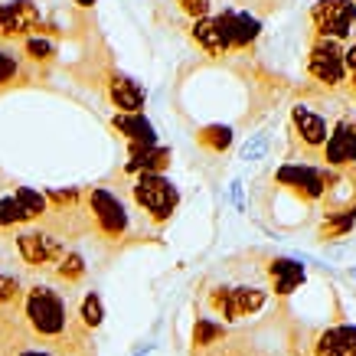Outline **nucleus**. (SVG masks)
<instances>
[{
  "instance_id": "1",
  "label": "nucleus",
  "mask_w": 356,
  "mask_h": 356,
  "mask_svg": "<svg viewBox=\"0 0 356 356\" xmlns=\"http://www.w3.org/2000/svg\"><path fill=\"white\" fill-rule=\"evenodd\" d=\"M26 340L59 356H95V337L79 324L76 298L46 278H23Z\"/></svg>"
},
{
  "instance_id": "2",
  "label": "nucleus",
  "mask_w": 356,
  "mask_h": 356,
  "mask_svg": "<svg viewBox=\"0 0 356 356\" xmlns=\"http://www.w3.org/2000/svg\"><path fill=\"white\" fill-rule=\"evenodd\" d=\"M248 265L229 259L200 288V304L216 324H242L265 311L271 291L265 284V252H248Z\"/></svg>"
},
{
  "instance_id": "3",
  "label": "nucleus",
  "mask_w": 356,
  "mask_h": 356,
  "mask_svg": "<svg viewBox=\"0 0 356 356\" xmlns=\"http://www.w3.org/2000/svg\"><path fill=\"white\" fill-rule=\"evenodd\" d=\"M82 206H86L88 238L95 242L105 255H121L124 248L147 242V222L131 209V203L111 186L98 184L82 190Z\"/></svg>"
},
{
  "instance_id": "4",
  "label": "nucleus",
  "mask_w": 356,
  "mask_h": 356,
  "mask_svg": "<svg viewBox=\"0 0 356 356\" xmlns=\"http://www.w3.org/2000/svg\"><path fill=\"white\" fill-rule=\"evenodd\" d=\"M124 200H128L131 209L151 229H163L177 216L180 190H177L163 173H138V177H131L128 186H124Z\"/></svg>"
},
{
  "instance_id": "5",
  "label": "nucleus",
  "mask_w": 356,
  "mask_h": 356,
  "mask_svg": "<svg viewBox=\"0 0 356 356\" xmlns=\"http://www.w3.org/2000/svg\"><path fill=\"white\" fill-rule=\"evenodd\" d=\"M10 242V252L17 265H20V278H49V271L56 268V261L65 255V242L46 232L43 226H26V229H17L10 236H3Z\"/></svg>"
},
{
  "instance_id": "6",
  "label": "nucleus",
  "mask_w": 356,
  "mask_h": 356,
  "mask_svg": "<svg viewBox=\"0 0 356 356\" xmlns=\"http://www.w3.org/2000/svg\"><path fill=\"white\" fill-rule=\"evenodd\" d=\"M23 340V278L17 271L0 268V353L20 346Z\"/></svg>"
},
{
  "instance_id": "7",
  "label": "nucleus",
  "mask_w": 356,
  "mask_h": 356,
  "mask_svg": "<svg viewBox=\"0 0 356 356\" xmlns=\"http://www.w3.org/2000/svg\"><path fill=\"white\" fill-rule=\"evenodd\" d=\"M46 33L43 10L33 0H0V43H23Z\"/></svg>"
},
{
  "instance_id": "8",
  "label": "nucleus",
  "mask_w": 356,
  "mask_h": 356,
  "mask_svg": "<svg viewBox=\"0 0 356 356\" xmlns=\"http://www.w3.org/2000/svg\"><path fill=\"white\" fill-rule=\"evenodd\" d=\"M311 23L321 40L343 43L356 26V3L353 0H317L311 7Z\"/></svg>"
},
{
  "instance_id": "9",
  "label": "nucleus",
  "mask_w": 356,
  "mask_h": 356,
  "mask_svg": "<svg viewBox=\"0 0 356 356\" xmlns=\"http://www.w3.org/2000/svg\"><path fill=\"white\" fill-rule=\"evenodd\" d=\"M275 180H278L281 186L294 190V196H301L304 203H317V200H324L327 190L334 186L337 170H327V167H304V163H284V167L275 173Z\"/></svg>"
},
{
  "instance_id": "10",
  "label": "nucleus",
  "mask_w": 356,
  "mask_h": 356,
  "mask_svg": "<svg viewBox=\"0 0 356 356\" xmlns=\"http://www.w3.org/2000/svg\"><path fill=\"white\" fill-rule=\"evenodd\" d=\"M307 72H311V79H317L327 88L346 86L350 72H346V63H343V46L334 43V40L314 36L311 49H307Z\"/></svg>"
},
{
  "instance_id": "11",
  "label": "nucleus",
  "mask_w": 356,
  "mask_h": 356,
  "mask_svg": "<svg viewBox=\"0 0 356 356\" xmlns=\"http://www.w3.org/2000/svg\"><path fill=\"white\" fill-rule=\"evenodd\" d=\"M327 170H353L356 167V118L340 115L337 124L327 131V140L321 147Z\"/></svg>"
},
{
  "instance_id": "12",
  "label": "nucleus",
  "mask_w": 356,
  "mask_h": 356,
  "mask_svg": "<svg viewBox=\"0 0 356 356\" xmlns=\"http://www.w3.org/2000/svg\"><path fill=\"white\" fill-rule=\"evenodd\" d=\"M307 271L298 259H288V255H268L265 252V284L275 298H291L298 288L304 284Z\"/></svg>"
},
{
  "instance_id": "13",
  "label": "nucleus",
  "mask_w": 356,
  "mask_h": 356,
  "mask_svg": "<svg viewBox=\"0 0 356 356\" xmlns=\"http://www.w3.org/2000/svg\"><path fill=\"white\" fill-rule=\"evenodd\" d=\"M102 92H105V98L118 108V115H144V102H147L144 88L131 76L118 72V69H108V72H105Z\"/></svg>"
},
{
  "instance_id": "14",
  "label": "nucleus",
  "mask_w": 356,
  "mask_h": 356,
  "mask_svg": "<svg viewBox=\"0 0 356 356\" xmlns=\"http://www.w3.org/2000/svg\"><path fill=\"white\" fill-rule=\"evenodd\" d=\"M36 79H43V72L26 63L20 46L0 43V95L20 86H36Z\"/></svg>"
},
{
  "instance_id": "15",
  "label": "nucleus",
  "mask_w": 356,
  "mask_h": 356,
  "mask_svg": "<svg viewBox=\"0 0 356 356\" xmlns=\"http://www.w3.org/2000/svg\"><path fill=\"white\" fill-rule=\"evenodd\" d=\"M327 121L311 108V105H294L291 108V134L301 140L304 151H321L327 140Z\"/></svg>"
},
{
  "instance_id": "16",
  "label": "nucleus",
  "mask_w": 356,
  "mask_h": 356,
  "mask_svg": "<svg viewBox=\"0 0 356 356\" xmlns=\"http://www.w3.org/2000/svg\"><path fill=\"white\" fill-rule=\"evenodd\" d=\"M216 17H219V23H222V30H226L229 49H248V46L259 40L261 23L248 10H232V7H226V10L216 13Z\"/></svg>"
},
{
  "instance_id": "17",
  "label": "nucleus",
  "mask_w": 356,
  "mask_h": 356,
  "mask_svg": "<svg viewBox=\"0 0 356 356\" xmlns=\"http://www.w3.org/2000/svg\"><path fill=\"white\" fill-rule=\"evenodd\" d=\"M311 356H356V327L334 324L314 337Z\"/></svg>"
},
{
  "instance_id": "18",
  "label": "nucleus",
  "mask_w": 356,
  "mask_h": 356,
  "mask_svg": "<svg viewBox=\"0 0 356 356\" xmlns=\"http://www.w3.org/2000/svg\"><path fill=\"white\" fill-rule=\"evenodd\" d=\"M86 275H88V265H86V255L79 252L76 245L72 248H65V255L59 261H56V268L49 271V284H56V288H63V291H76L79 284L86 281Z\"/></svg>"
},
{
  "instance_id": "19",
  "label": "nucleus",
  "mask_w": 356,
  "mask_h": 356,
  "mask_svg": "<svg viewBox=\"0 0 356 356\" xmlns=\"http://www.w3.org/2000/svg\"><path fill=\"white\" fill-rule=\"evenodd\" d=\"M111 131H118L131 147H154L157 144L154 124L144 115H115L111 118Z\"/></svg>"
},
{
  "instance_id": "20",
  "label": "nucleus",
  "mask_w": 356,
  "mask_h": 356,
  "mask_svg": "<svg viewBox=\"0 0 356 356\" xmlns=\"http://www.w3.org/2000/svg\"><path fill=\"white\" fill-rule=\"evenodd\" d=\"M193 40L206 56H226L229 53L226 30H222V23H219L216 13H209L203 20H193Z\"/></svg>"
},
{
  "instance_id": "21",
  "label": "nucleus",
  "mask_w": 356,
  "mask_h": 356,
  "mask_svg": "<svg viewBox=\"0 0 356 356\" xmlns=\"http://www.w3.org/2000/svg\"><path fill=\"white\" fill-rule=\"evenodd\" d=\"M170 167V151L167 147H131V161L124 163V177H138V173H163Z\"/></svg>"
},
{
  "instance_id": "22",
  "label": "nucleus",
  "mask_w": 356,
  "mask_h": 356,
  "mask_svg": "<svg viewBox=\"0 0 356 356\" xmlns=\"http://www.w3.org/2000/svg\"><path fill=\"white\" fill-rule=\"evenodd\" d=\"M353 226H356V203H346L343 209H330V213H327V219L321 222V229H317V238H321V242H330V238L346 236Z\"/></svg>"
},
{
  "instance_id": "23",
  "label": "nucleus",
  "mask_w": 356,
  "mask_h": 356,
  "mask_svg": "<svg viewBox=\"0 0 356 356\" xmlns=\"http://www.w3.org/2000/svg\"><path fill=\"white\" fill-rule=\"evenodd\" d=\"M76 317H79V324L95 337V330H102V324H105V304H102V294L86 291L82 298H76Z\"/></svg>"
},
{
  "instance_id": "24",
  "label": "nucleus",
  "mask_w": 356,
  "mask_h": 356,
  "mask_svg": "<svg viewBox=\"0 0 356 356\" xmlns=\"http://www.w3.org/2000/svg\"><path fill=\"white\" fill-rule=\"evenodd\" d=\"M26 226H33V222H30V216L23 213L20 200L13 196V190L10 193H3L0 196V236H10V232L26 229Z\"/></svg>"
},
{
  "instance_id": "25",
  "label": "nucleus",
  "mask_w": 356,
  "mask_h": 356,
  "mask_svg": "<svg viewBox=\"0 0 356 356\" xmlns=\"http://www.w3.org/2000/svg\"><path fill=\"white\" fill-rule=\"evenodd\" d=\"M196 144L213 154H222L232 147V128H226V124H209V128H203L196 134Z\"/></svg>"
},
{
  "instance_id": "26",
  "label": "nucleus",
  "mask_w": 356,
  "mask_h": 356,
  "mask_svg": "<svg viewBox=\"0 0 356 356\" xmlns=\"http://www.w3.org/2000/svg\"><path fill=\"white\" fill-rule=\"evenodd\" d=\"M177 3H180V10H184L190 20H203V17L213 13V3H209V0H177Z\"/></svg>"
},
{
  "instance_id": "27",
  "label": "nucleus",
  "mask_w": 356,
  "mask_h": 356,
  "mask_svg": "<svg viewBox=\"0 0 356 356\" xmlns=\"http://www.w3.org/2000/svg\"><path fill=\"white\" fill-rule=\"evenodd\" d=\"M265 151H268V138H265V134H255V138L242 147V161H261Z\"/></svg>"
},
{
  "instance_id": "28",
  "label": "nucleus",
  "mask_w": 356,
  "mask_h": 356,
  "mask_svg": "<svg viewBox=\"0 0 356 356\" xmlns=\"http://www.w3.org/2000/svg\"><path fill=\"white\" fill-rule=\"evenodd\" d=\"M0 356H59V353H53V350H46V346L30 343V340H23L20 346H10V350H3Z\"/></svg>"
},
{
  "instance_id": "29",
  "label": "nucleus",
  "mask_w": 356,
  "mask_h": 356,
  "mask_svg": "<svg viewBox=\"0 0 356 356\" xmlns=\"http://www.w3.org/2000/svg\"><path fill=\"white\" fill-rule=\"evenodd\" d=\"M343 63H346V72H350V76H356V43H350L343 49Z\"/></svg>"
},
{
  "instance_id": "30",
  "label": "nucleus",
  "mask_w": 356,
  "mask_h": 356,
  "mask_svg": "<svg viewBox=\"0 0 356 356\" xmlns=\"http://www.w3.org/2000/svg\"><path fill=\"white\" fill-rule=\"evenodd\" d=\"M232 200H236V206L242 209V184H232Z\"/></svg>"
},
{
  "instance_id": "31",
  "label": "nucleus",
  "mask_w": 356,
  "mask_h": 356,
  "mask_svg": "<svg viewBox=\"0 0 356 356\" xmlns=\"http://www.w3.org/2000/svg\"><path fill=\"white\" fill-rule=\"evenodd\" d=\"M346 82H350V95H353V102H356V76H350Z\"/></svg>"
},
{
  "instance_id": "32",
  "label": "nucleus",
  "mask_w": 356,
  "mask_h": 356,
  "mask_svg": "<svg viewBox=\"0 0 356 356\" xmlns=\"http://www.w3.org/2000/svg\"><path fill=\"white\" fill-rule=\"evenodd\" d=\"M350 275H353V278H356V271H350Z\"/></svg>"
},
{
  "instance_id": "33",
  "label": "nucleus",
  "mask_w": 356,
  "mask_h": 356,
  "mask_svg": "<svg viewBox=\"0 0 356 356\" xmlns=\"http://www.w3.org/2000/svg\"><path fill=\"white\" fill-rule=\"evenodd\" d=\"M353 3H356V0H353Z\"/></svg>"
}]
</instances>
